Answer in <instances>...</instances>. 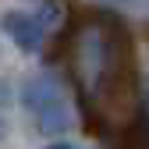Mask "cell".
<instances>
[{"label": "cell", "instance_id": "6da1fadb", "mask_svg": "<svg viewBox=\"0 0 149 149\" xmlns=\"http://www.w3.org/2000/svg\"><path fill=\"white\" fill-rule=\"evenodd\" d=\"M22 100H25V107H29V114L36 117L39 132H46V135L68 132V128L74 124L71 103H68L64 89L57 85L53 74H36V78H29L25 89H22Z\"/></svg>", "mask_w": 149, "mask_h": 149}, {"label": "cell", "instance_id": "7a4b0ae2", "mask_svg": "<svg viewBox=\"0 0 149 149\" xmlns=\"http://www.w3.org/2000/svg\"><path fill=\"white\" fill-rule=\"evenodd\" d=\"M0 29L14 39V46L22 53H39L43 50V22L29 11H7L0 18Z\"/></svg>", "mask_w": 149, "mask_h": 149}, {"label": "cell", "instance_id": "3957f363", "mask_svg": "<svg viewBox=\"0 0 149 149\" xmlns=\"http://www.w3.org/2000/svg\"><path fill=\"white\" fill-rule=\"evenodd\" d=\"M46 149H78V146H71V142H53V146H46Z\"/></svg>", "mask_w": 149, "mask_h": 149}, {"label": "cell", "instance_id": "277c9868", "mask_svg": "<svg viewBox=\"0 0 149 149\" xmlns=\"http://www.w3.org/2000/svg\"><path fill=\"white\" fill-rule=\"evenodd\" d=\"M4 135H7V121L0 117V139H4Z\"/></svg>", "mask_w": 149, "mask_h": 149}]
</instances>
